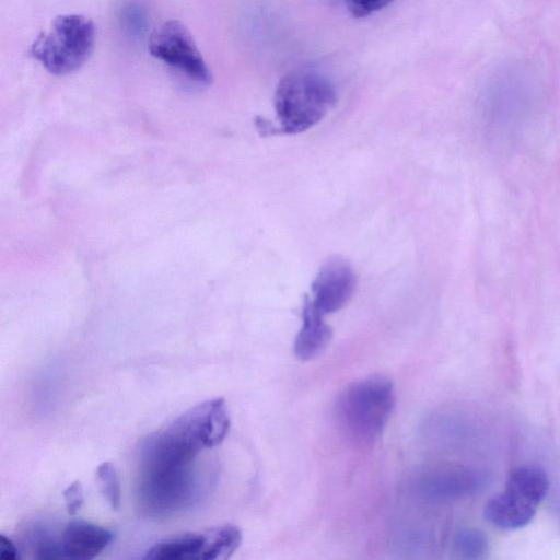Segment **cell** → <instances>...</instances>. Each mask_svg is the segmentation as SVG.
I'll return each mask as SVG.
<instances>
[{
    "mask_svg": "<svg viewBox=\"0 0 560 560\" xmlns=\"http://www.w3.org/2000/svg\"><path fill=\"white\" fill-rule=\"evenodd\" d=\"M332 83L314 70H296L284 75L275 92V109L284 133L304 132L318 124L335 106Z\"/></svg>",
    "mask_w": 560,
    "mask_h": 560,
    "instance_id": "cell-1",
    "label": "cell"
},
{
    "mask_svg": "<svg viewBox=\"0 0 560 560\" xmlns=\"http://www.w3.org/2000/svg\"><path fill=\"white\" fill-rule=\"evenodd\" d=\"M395 405L389 380L373 376L347 387L337 401V416L346 433L359 442H371L386 425Z\"/></svg>",
    "mask_w": 560,
    "mask_h": 560,
    "instance_id": "cell-2",
    "label": "cell"
},
{
    "mask_svg": "<svg viewBox=\"0 0 560 560\" xmlns=\"http://www.w3.org/2000/svg\"><path fill=\"white\" fill-rule=\"evenodd\" d=\"M95 25L80 14L57 16L46 32L37 36L31 55L50 73L66 75L81 68L91 56Z\"/></svg>",
    "mask_w": 560,
    "mask_h": 560,
    "instance_id": "cell-3",
    "label": "cell"
},
{
    "mask_svg": "<svg viewBox=\"0 0 560 560\" xmlns=\"http://www.w3.org/2000/svg\"><path fill=\"white\" fill-rule=\"evenodd\" d=\"M229 428L224 399L213 398L185 411L158 434L174 451L194 459L203 448L220 444Z\"/></svg>",
    "mask_w": 560,
    "mask_h": 560,
    "instance_id": "cell-4",
    "label": "cell"
},
{
    "mask_svg": "<svg viewBox=\"0 0 560 560\" xmlns=\"http://www.w3.org/2000/svg\"><path fill=\"white\" fill-rule=\"evenodd\" d=\"M201 482L191 465L142 469L138 500L152 515H165L192 505L201 494Z\"/></svg>",
    "mask_w": 560,
    "mask_h": 560,
    "instance_id": "cell-5",
    "label": "cell"
},
{
    "mask_svg": "<svg viewBox=\"0 0 560 560\" xmlns=\"http://www.w3.org/2000/svg\"><path fill=\"white\" fill-rule=\"evenodd\" d=\"M150 54L198 86H208L212 73L187 27L170 20L156 27L149 38Z\"/></svg>",
    "mask_w": 560,
    "mask_h": 560,
    "instance_id": "cell-6",
    "label": "cell"
},
{
    "mask_svg": "<svg viewBox=\"0 0 560 560\" xmlns=\"http://www.w3.org/2000/svg\"><path fill=\"white\" fill-rule=\"evenodd\" d=\"M488 482V475L475 467L444 465L422 475L419 482L421 494L434 502H447L474 495Z\"/></svg>",
    "mask_w": 560,
    "mask_h": 560,
    "instance_id": "cell-7",
    "label": "cell"
},
{
    "mask_svg": "<svg viewBox=\"0 0 560 560\" xmlns=\"http://www.w3.org/2000/svg\"><path fill=\"white\" fill-rule=\"evenodd\" d=\"M355 285L357 278L351 265L342 257H330L319 268L308 300L324 315L334 313L350 301Z\"/></svg>",
    "mask_w": 560,
    "mask_h": 560,
    "instance_id": "cell-8",
    "label": "cell"
},
{
    "mask_svg": "<svg viewBox=\"0 0 560 560\" xmlns=\"http://www.w3.org/2000/svg\"><path fill=\"white\" fill-rule=\"evenodd\" d=\"M65 558L86 560L101 553L113 540V534L98 525L75 520L61 534Z\"/></svg>",
    "mask_w": 560,
    "mask_h": 560,
    "instance_id": "cell-9",
    "label": "cell"
},
{
    "mask_svg": "<svg viewBox=\"0 0 560 560\" xmlns=\"http://www.w3.org/2000/svg\"><path fill=\"white\" fill-rule=\"evenodd\" d=\"M537 506L504 490L485 505V518L498 528L518 529L534 518Z\"/></svg>",
    "mask_w": 560,
    "mask_h": 560,
    "instance_id": "cell-10",
    "label": "cell"
},
{
    "mask_svg": "<svg viewBox=\"0 0 560 560\" xmlns=\"http://www.w3.org/2000/svg\"><path fill=\"white\" fill-rule=\"evenodd\" d=\"M331 328L324 314L316 310L308 299L303 308V324L294 341V353L300 360H312L328 346Z\"/></svg>",
    "mask_w": 560,
    "mask_h": 560,
    "instance_id": "cell-11",
    "label": "cell"
},
{
    "mask_svg": "<svg viewBox=\"0 0 560 560\" xmlns=\"http://www.w3.org/2000/svg\"><path fill=\"white\" fill-rule=\"evenodd\" d=\"M504 490L538 506L547 495L549 480L540 467L524 465L510 472Z\"/></svg>",
    "mask_w": 560,
    "mask_h": 560,
    "instance_id": "cell-12",
    "label": "cell"
},
{
    "mask_svg": "<svg viewBox=\"0 0 560 560\" xmlns=\"http://www.w3.org/2000/svg\"><path fill=\"white\" fill-rule=\"evenodd\" d=\"M202 546V533H184L153 545L144 555L152 560H198Z\"/></svg>",
    "mask_w": 560,
    "mask_h": 560,
    "instance_id": "cell-13",
    "label": "cell"
},
{
    "mask_svg": "<svg viewBox=\"0 0 560 560\" xmlns=\"http://www.w3.org/2000/svg\"><path fill=\"white\" fill-rule=\"evenodd\" d=\"M242 533L234 525H220L202 533L198 560H225L238 548Z\"/></svg>",
    "mask_w": 560,
    "mask_h": 560,
    "instance_id": "cell-14",
    "label": "cell"
},
{
    "mask_svg": "<svg viewBox=\"0 0 560 560\" xmlns=\"http://www.w3.org/2000/svg\"><path fill=\"white\" fill-rule=\"evenodd\" d=\"M454 551L464 559H482L489 551V542L481 530L463 528L454 537Z\"/></svg>",
    "mask_w": 560,
    "mask_h": 560,
    "instance_id": "cell-15",
    "label": "cell"
},
{
    "mask_svg": "<svg viewBox=\"0 0 560 560\" xmlns=\"http://www.w3.org/2000/svg\"><path fill=\"white\" fill-rule=\"evenodd\" d=\"M27 544L38 559L65 558L61 538L58 540L51 533L42 525L32 526L27 534Z\"/></svg>",
    "mask_w": 560,
    "mask_h": 560,
    "instance_id": "cell-16",
    "label": "cell"
},
{
    "mask_svg": "<svg viewBox=\"0 0 560 560\" xmlns=\"http://www.w3.org/2000/svg\"><path fill=\"white\" fill-rule=\"evenodd\" d=\"M119 20L121 27L128 35L139 37L148 28L149 15L141 2L132 0L124 4Z\"/></svg>",
    "mask_w": 560,
    "mask_h": 560,
    "instance_id": "cell-17",
    "label": "cell"
},
{
    "mask_svg": "<svg viewBox=\"0 0 560 560\" xmlns=\"http://www.w3.org/2000/svg\"><path fill=\"white\" fill-rule=\"evenodd\" d=\"M96 480L103 497L113 509L120 505V482L112 463H102L96 469Z\"/></svg>",
    "mask_w": 560,
    "mask_h": 560,
    "instance_id": "cell-18",
    "label": "cell"
},
{
    "mask_svg": "<svg viewBox=\"0 0 560 560\" xmlns=\"http://www.w3.org/2000/svg\"><path fill=\"white\" fill-rule=\"evenodd\" d=\"M394 0H346L348 11L354 18H365L387 7Z\"/></svg>",
    "mask_w": 560,
    "mask_h": 560,
    "instance_id": "cell-19",
    "label": "cell"
},
{
    "mask_svg": "<svg viewBox=\"0 0 560 560\" xmlns=\"http://www.w3.org/2000/svg\"><path fill=\"white\" fill-rule=\"evenodd\" d=\"M66 509L70 515L77 513L83 504V489L80 481L69 485L63 492Z\"/></svg>",
    "mask_w": 560,
    "mask_h": 560,
    "instance_id": "cell-20",
    "label": "cell"
},
{
    "mask_svg": "<svg viewBox=\"0 0 560 560\" xmlns=\"http://www.w3.org/2000/svg\"><path fill=\"white\" fill-rule=\"evenodd\" d=\"M19 551L10 538L0 535V559L2 560H16L19 559Z\"/></svg>",
    "mask_w": 560,
    "mask_h": 560,
    "instance_id": "cell-21",
    "label": "cell"
}]
</instances>
